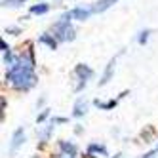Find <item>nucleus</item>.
Wrapping results in <instances>:
<instances>
[{
  "mask_svg": "<svg viewBox=\"0 0 158 158\" xmlns=\"http://www.w3.org/2000/svg\"><path fill=\"white\" fill-rule=\"evenodd\" d=\"M86 112H88V101L82 99V97H78L76 103H74V109H73V116L74 118H80V116L86 114Z\"/></svg>",
  "mask_w": 158,
  "mask_h": 158,
  "instance_id": "6",
  "label": "nucleus"
},
{
  "mask_svg": "<svg viewBox=\"0 0 158 158\" xmlns=\"http://www.w3.org/2000/svg\"><path fill=\"white\" fill-rule=\"evenodd\" d=\"M74 74L80 78V80H84V82H88L89 78L94 76V69H89L88 65H84V63H80V65H76L74 67Z\"/></svg>",
  "mask_w": 158,
  "mask_h": 158,
  "instance_id": "5",
  "label": "nucleus"
},
{
  "mask_svg": "<svg viewBox=\"0 0 158 158\" xmlns=\"http://www.w3.org/2000/svg\"><path fill=\"white\" fill-rule=\"evenodd\" d=\"M6 35H21L19 27H6Z\"/></svg>",
  "mask_w": 158,
  "mask_h": 158,
  "instance_id": "19",
  "label": "nucleus"
},
{
  "mask_svg": "<svg viewBox=\"0 0 158 158\" xmlns=\"http://www.w3.org/2000/svg\"><path fill=\"white\" fill-rule=\"evenodd\" d=\"M0 48H2V52L6 53V52H10V46L6 44V40H0Z\"/></svg>",
  "mask_w": 158,
  "mask_h": 158,
  "instance_id": "21",
  "label": "nucleus"
},
{
  "mask_svg": "<svg viewBox=\"0 0 158 158\" xmlns=\"http://www.w3.org/2000/svg\"><path fill=\"white\" fill-rule=\"evenodd\" d=\"M52 122H53V124H67L69 120H67V118H61V116H57V118H52Z\"/></svg>",
  "mask_w": 158,
  "mask_h": 158,
  "instance_id": "20",
  "label": "nucleus"
},
{
  "mask_svg": "<svg viewBox=\"0 0 158 158\" xmlns=\"http://www.w3.org/2000/svg\"><path fill=\"white\" fill-rule=\"evenodd\" d=\"M23 2H27V0H2V6L4 8H17Z\"/></svg>",
  "mask_w": 158,
  "mask_h": 158,
  "instance_id": "15",
  "label": "nucleus"
},
{
  "mask_svg": "<svg viewBox=\"0 0 158 158\" xmlns=\"http://www.w3.org/2000/svg\"><path fill=\"white\" fill-rule=\"evenodd\" d=\"M114 65H116V57H112V59L107 63V69H105L103 76H101V80H99V86H105V84H109V80L112 78V73H114Z\"/></svg>",
  "mask_w": 158,
  "mask_h": 158,
  "instance_id": "7",
  "label": "nucleus"
},
{
  "mask_svg": "<svg viewBox=\"0 0 158 158\" xmlns=\"http://www.w3.org/2000/svg\"><path fill=\"white\" fill-rule=\"evenodd\" d=\"M52 32H53V36L57 38L59 42H71L76 36L74 27L71 23H65V21H57V23H53L52 25Z\"/></svg>",
  "mask_w": 158,
  "mask_h": 158,
  "instance_id": "2",
  "label": "nucleus"
},
{
  "mask_svg": "<svg viewBox=\"0 0 158 158\" xmlns=\"http://www.w3.org/2000/svg\"><path fill=\"white\" fill-rule=\"evenodd\" d=\"M141 137L145 139V143H151V139L154 137V128H147V131L143 130V133H141Z\"/></svg>",
  "mask_w": 158,
  "mask_h": 158,
  "instance_id": "16",
  "label": "nucleus"
},
{
  "mask_svg": "<svg viewBox=\"0 0 158 158\" xmlns=\"http://www.w3.org/2000/svg\"><path fill=\"white\" fill-rule=\"evenodd\" d=\"M156 151H158V147H156Z\"/></svg>",
  "mask_w": 158,
  "mask_h": 158,
  "instance_id": "25",
  "label": "nucleus"
},
{
  "mask_svg": "<svg viewBox=\"0 0 158 158\" xmlns=\"http://www.w3.org/2000/svg\"><path fill=\"white\" fill-rule=\"evenodd\" d=\"M154 154H156V151H151V152H147L143 158H154Z\"/></svg>",
  "mask_w": 158,
  "mask_h": 158,
  "instance_id": "22",
  "label": "nucleus"
},
{
  "mask_svg": "<svg viewBox=\"0 0 158 158\" xmlns=\"http://www.w3.org/2000/svg\"><path fill=\"white\" fill-rule=\"evenodd\" d=\"M149 35H151V31H149V29H145V31H141V32H139L137 42L141 44V46H143V44H147V40H149Z\"/></svg>",
  "mask_w": 158,
  "mask_h": 158,
  "instance_id": "17",
  "label": "nucleus"
},
{
  "mask_svg": "<svg viewBox=\"0 0 158 158\" xmlns=\"http://www.w3.org/2000/svg\"><path fill=\"white\" fill-rule=\"evenodd\" d=\"M53 126H55V124H53V122H50V124H48V126L44 128V130H40L38 137H40V143H42V145L50 139V135H52V131H53Z\"/></svg>",
  "mask_w": 158,
  "mask_h": 158,
  "instance_id": "11",
  "label": "nucleus"
},
{
  "mask_svg": "<svg viewBox=\"0 0 158 158\" xmlns=\"http://www.w3.org/2000/svg\"><path fill=\"white\" fill-rule=\"evenodd\" d=\"M6 80L12 82V86L15 89H21V92H29V89L36 84V76L32 73V69L21 65L19 63V57H17V63L14 67H10V71L6 73Z\"/></svg>",
  "mask_w": 158,
  "mask_h": 158,
  "instance_id": "1",
  "label": "nucleus"
},
{
  "mask_svg": "<svg viewBox=\"0 0 158 158\" xmlns=\"http://www.w3.org/2000/svg\"><path fill=\"white\" fill-rule=\"evenodd\" d=\"M94 14H95L94 6H76V8L71 10L73 19H78V21H84V19H88L89 15H94Z\"/></svg>",
  "mask_w": 158,
  "mask_h": 158,
  "instance_id": "3",
  "label": "nucleus"
},
{
  "mask_svg": "<svg viewBox=\"0 0 158 158\" xmlns=\"http://www.w3.org/2000/svg\"><path fill=\"white\" fill-rule=\"evenodd\" d=\"M48 12H50V4H46V2H40V4L31 8V14H35V15H42V14H48Z\"/></svg>",
  "mask_w": 158,
  "mask_h": 158,
  "instance_id": "13",
  "label": "nucleus"
},
{
  "mask_svg": "<svg viewBox=\"0 0 158 158\" xmlns=\"http://www.w3.org/2000/svg\"><path fill=\"white\" fill-rule=\"evenodd\" d=\"M114 158H122V154H116V156H114Z\"/></svg>",
  "mask_w": 158,
  "mask_h": 158,
  "instance_id": "24",
  "label": "nucleus"
},
{
  "mask_svg": "<svg viewBox=\"0 0 158 158\" xmlns=\"http://www.w3.org/2000/svg\"><path fill=\"white\" fill-rule=\"evenodd\" d=\"M23 143H25V130L23 128H17L14 131V135H12V145H10V151L15 152Z\"/></svg>",
  "mask_w": 158,
  "mask_h": 158,
  "instance_id": "4",
  "label": "nucleus"
},
{
  "mask_svg": "<svg viewBox=\"0 0 158 158\" xmlns=\"http://www.w3.org/2000/svg\"><path fill=\"white\" fill-rule=\"evenodd\" d=\"M59 149L63 151V154H69V156H76L78 149L74 143H69V141H59Z\"/></svg>",
  "mask_w": 158,
  "mask_h": 158,
  "instance_id": "9",
  "label": "nucleus"
},
{
  "mask_svg": "<svg viewBox=\"0 0 158 158\" xmlns=\"http://www.w3.org/2000/svg\"><path fill=\"white\" fill-rule=\"evenodd\" d=\"M38 42H40V44H46L50 50H55V48H57V42H59V40L55 38L53 35H50V32H44V35L38 38Z\"/></svg>",
  "mask_w": 158,
  "mask_h": 158,
  "instance_id": "8",
  "label": "nucleus"
},
{
  "mask_svg": "<svg viewBox=\"0 0 158 158\" xmlns=\"http://www.w3.org/2000/svg\"><path fill=\"white\" fill-rule=\"evenodd\" d=\"M94 152H97V154H103V156H107V149H105V145H99V143H92L88 147V154L92 156Z\"/></svg>",
  "mask_w": 158,
  "mask_h": 158,
  "instance_id": "14",
  "label": "nucleus"
},
{
  "mask_svg": "<svg viewBox=\"0 0 158 158\" xmlns=\"http://www.w3.org/2000/svg\"><path fill=\"white\" fill-rule=\"evenodd\" d=\"M59 158H74V156H69V154H61Z\"/></svg>",
  "mask_w": 158,
  "mask_h": 158,
  "instance_id": "23",
  "label": "nucleus"
},
{
  "mask_svg": "<svg viewBox=\"0 0 158 158\" xmlns=\"http://www.w3.org/2000/svg\"><path fill=\"white\" fill-rule=\"evenodd\" d=\"M48 116H50V109H44V110L40 112V114L36 116V122H38V124H42V122H44V120H46Z\"/></svg>",
  "mask_w": 158,
  "mask_h": 158,
  "instance_id": "18",
  "label": "nucleus"
},
{
  "mask_svg": "<svg viewBox=\"0 0 158 158\" xmlns=\"http://www.w3.org/2000/svg\"><path fill=\"white\" fill-rule=\"evenodd\" d=\"M94 105L99 107V109H103V110H110V109H114V107L118 105V99H110V101H107V103H103V101L95 99V101H94Z\"/></svg>",
  "mask_w": 158,
  "mask_h": 158,
  "instance_id": "12",
  "label": "nucleus"
},
{
  "mask_svg": "<svg viewBox=\"0 0 158 158\" xmlns=\"http://www.w3.org/2000/svg\"><path fill=\"white\" fill-rule=\"evenodd\" d=\"M118 0H99V2L94 6V10H95V14H101V12H105V10H109L112 4H116Z\"/></svg>",
  "mask_w": 158,
  "mask_h": 158,
  "instance_id": "10",
  "label": "nucleus"
}]
</instances>
